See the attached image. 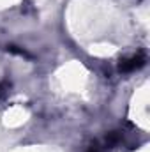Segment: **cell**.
<instances>
[{"mask_svg": "<svg viewBox=\"0 0 150 152\" xmlns=\"http://www.w3.org/2000/svg\"><path fill=\"white\" fill-rule=\"evenodd\" d=\"M145 64H147L145 53H136V55H133V57L124 58V60L118 64V71H120V73H133V71L141 69Z\"/></svg>", "mask_w": 150, "mask_h": 152, "instance_id": "obj_1", "label": "cell"}, {"mask_svg": "<svg viewBox=\"0 0 150 152\" xmlns=\"http://www.w3.org/2000/svg\"><path fill=\"white\" fill-rule=\"evenodd\" d=\"M120 140H122V134H120L118 131L108 133V134H106V147H115V145H118Z\"/></svg>", "mask_w": 150, "mask_h": 152, "instance_id": "obj_2", "label": "cell"}, {"mask_svg": "<svg viewBox=\"0 0 150 152\" xmlns=\"http://www.w3.org/2000/svg\"><path fill=\"white\" fill-rule=\"evenodd\" d=\"M87 152H103V151H101V147H99L97 143H92V145L87 149Z\"/></svg>", "mask_w": 150, "mask_h": 152, "instance_id": "obj_3", "label": "cell"}, {"mask_svg": "<svg viewBox=\"0 0 150 152\" xmlns=\"http://www.w3.org/2000/svg\"><path fill=\"white\" fill-rule=\"evenodd\" d=\"M2 92H4V90H2V85H0V96H2Z\"/></svg>", "mask_w": 150, "mask_h": 152, "instance_id": "obj_4", "label": "cell"}]
</instances>
